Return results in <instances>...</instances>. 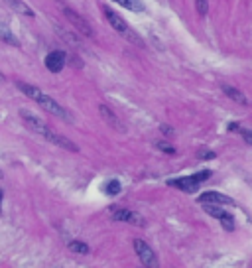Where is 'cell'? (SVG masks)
<instances>
[{"label":"cell","mask_w":252,"mask_h":268,"mask_svg":"<svg viewBox=\"0 0 252 268\" xmlns=\"http://www.w3.org/2000/svg\"><path fill=\"white\" fill-rule=\"evenodd\" d=\"M98 113H100L103 121H105L111 128H115V130H118V132H126V126L122 124V121L116 117V113L111 109V106H107V104H98Z\"/></svg>","instance_id":"9c48e42d"},{"label":"cell","mask_w":252,"mask_h":268,"mask_svg":"<svg viewBox=\"0 0 252 268\" xmlns=\"http://www.w3.org/2000/svg\"><path fill=\"white\" fill-rule=\"evenodd\" d=\"M111 217L115 221H122V223H130L136 227H146V221L140 213L132 211V209H124V207H113L111 209Z\"/></svg>","instance_id":"8992f818"},{"label":"cell","mask_w":252,"mask_h":268,"mask_svg":"<svg viewBox=\"0 0 252 268\" xmlns=\"http://www.w3.org/2000/svg\"><path fill=\"white\" fill-rule=\"evenodd\" d=\"M201 205H203V209L209 213L211 217H215L217 221H221V225H223L227 231H233V229H234V219H233L231 213H227V211L223 209V205H211V203H201Z\"/></svg>","instance_id":"52a82bcc"},{"label":"cell","mask_w":252,"mask_h":268,"mask_svg":"<svg viewBox=\"0 0 252 268\" xmlns=\"http://www.w3.org/2000/svg\"><path fill=\"white\" fill-rule=\"evenodd\" d=\"M199 203H211V205H233L234 201L229 195H223L219 191H205L199 197Z\"/></svg>","instance_id":"8fae6325"},{"label":"cell","mask_w":252,"mask_h":268,"mask_svg":"<svg viewBox=\"0 0 252 268\" xmlns=\"http://www.w3.org/2000/svg\"><path fill=\"white\" fill-rule=\"evenodd\" d=\"M118 191H120V184H118L116 180L109 182V186H107V193H111V195H116Z\"/></svg>","instance_id":"ffe728a7"},{"label":"cell","mask_w":252,"mask_h":268,"mask_svg":"<svg viewBox=\"0 0 252 268\" xmlns=\"http://www.w3.org/2000/svg\"><path fill=\"white\" fill-rule=\"evenodd\" d=\"M156 148L162 150V152H166V154H175V148L172 144H166V142H156Z\"/></svg>","instance_id":"d6986e66"},{"label":"cell","mask_w":252,"mask_h":268,"mask_svg":"<svg viewBox=\"0 0 252 268\" xmlns=\"http://www.w3.org/2000/svg\"><path fill=\"white\" fill-rule=\"evenodd\" d=\"M0 41H4V43H8V45H14V47L20 45V40L16 38V34L12 32L10 24H8L2 16H0Z\"/></svg>","instance_id":"7c38bea8"},{"label":"cell","mask_w":252,"mask_h":268,"mask_svg":"<svg viewBox=\"0 0 252 268\" xmlns=\"http://www.w3.org/2000/svg\"><path fill=\"white\" fill-rule=\"evenodd\" d=\"M215 156H217L215 152H211V150H203V148H201V150H199V154H197V158H199V160H213Z\"/></svg>","instance_id":"44dd1931"},{"label":"cell","mask_w":252,"mask_h":268,"mask_svg":"<svg viewBox=\"0 0 252 268\" xmlns=\"http://www.w3.org/2000/svg\"><path fill=\"white\" fill-rule=\"evenodd\" d=\"M56 2H59L61 6H65V0H56Z\"/></svg>","instance_id":"7402d4cb"},{"label":"cell","mask_w":252,"mask_h":268,"mask_svg":"<svg viewBox=\"0 0 252 268\" xmlns=\"http://www.w3.org/2000/svg\"><path fill=\"white\" fill-rule=\"evenodd\" d=\"M4 2H6L16 14H22V16H26V18H34V16H36L34 10L24 2V0H4Z\"/></svg>","instance_id":"4fadbf2b"},{"label":"cell","mask_w":252,"mask_h":268,"mask_svg":"<svg viewBox=\"0 0 252 268\" xmlns=\"http://www.w3.org/2000/svg\"><path fill=\"white\" fill-rule=\"evenodd\" d=\"M63 16L69 20V24H71L79 34H83V36H87V38L93 36V28H91V24H89L81 14H77L75 10H71L69 6H63Z\"/></svg>","instance_id":"ba28073f"},{"label":"cell","mask_w":252,"mask_h":268,"mask_svg":"<svg viewBox=\"0 0 252 268\" xmlns=\"http://www.w3.org/2000/svg\"><path fill=\"white\" fill-rule=\"evenodd\" d=\"M221 89L225 91V95H227L231 101H234V103H238V104H242V106H246V104H248V99L244 97V93H242L240 89L231 87V85H221Z\"/></svg>","instance_id":"5bb4252c"},{"label":"cell","mask_w":252,"mask_h":268,"mask_svg":"<svg viewBox=\"0 0 252 268\" xmlns=\"http://www.w3.org/2000/svg\"><path fill=\"white\" fill-rule=\"evenodd\" d=\"M209 178H211V172H209V170H203V172H197V174L187 176V178L170 180L168 186L177 187V189H181V191H185V193H193V191H197V187H199L201 184H203L205 180H209Z\"/></svg>","instance_id":"277c9868"},{"label":"cell","mask_w":252,"mask_h":268,"mask_svg":"<svg viewBox=\"0 0 252 268\" xmlns=\"http://www.w3.org/2000/svg\"><path fill=\"white\" fill-rule=\"evenodd\" d=\"M111 2L126 8V10H130V12H144V10H146V6H144L142 0H111Z\"/></svg>","instance_id":"9a60e30c"},{"label":"cell","mask_w":252,"mask_h":268,"mask_svg":"<svg viewBox=\"0 0 252 268\" xmlns=\"http://www.w3.org/2000/svg\"><path fill=\"white\" fill-rule=\"evenodd\" d=\"M0 203H2V191H0Z\"/></svg>","instance_id":"d4e9b609"},{"label":"cell","mask_w":252,"mask_h":268,"mask_svg":"<svg viewBox=\"0 0 252 268\" xmlns=\"http://www.w3.org/2000/svg\"><path fill=\"white\" fill-rule=\"evenodd\" d=\"M20 117H22L24 124H26V126H28L34 134L41 136L43 140L52 142V144H56V146H59V148H63V150H67V152H79V148H77V144H75V142H71L69 138H65V136H61L59 132H56L52 126H47V124H45L39 117H36L34 113H30V111L22 109V111H20Z\"/></svg>","instance_id":"6da1fadb"},{"label":"cell","mask_w":252,"mask_h":268,"mask_svg":"<svg viewBox=\"0 0 252 268\" xmlns=\"http://www.w3.org/2000/svg\"><path fill=\"white\" fill-rule=\"evenodd\" d=\"M0 81H4V75H2V73H0Z\"/></svg>","instance_id":"cb8c5ba5"},{"label":"cell","mask_w":252,"mask_h":268,"mask_svg":"<svg viewBox=\"0 0 252 268\" xmlns=\"http://www.w3.org/2000/svg\"><path fill=\"white\" fill-rule=\"evenodd\" d=\"M69 250L79 252V254H87V252H89V247H87L85 243H81V241H71V243H69Z\"/></svg>","instance_id":"e0dca14e"},{"label":"cell","mask_w":252,"mask_h":268,"mask_svg":"<svg viewBox=\"0 0 252 268\" xmlns=\"http://www.w3.org/2000/svg\"><path fill=\"white\" fill-rule=\"evenodd\" d=\"M229 130H233V132H234V130H236V132H240V134H242V138H244V142H246V144H252V132H250V130H246V128H242L238 123H231V124H229Z\"/></svg>","instance_id":"2e32d148"},{"label":"cell","mask_w":252,"mask_h":268,"mask_svg":"<svg viewBox=\"0 0 252 268\" xmlns=\"http://www.w3.org/2000/svg\"><path fill=\"white\" fill-rule=\"evenodd\" d=\"M195 8H197L199 16H205L209 12V2H207V0H195Z\"/></svg>","instance_id":"ac0fdd59"},{"label":"cell","mask_w":252,"mask_h":268,"mask_svg":"<svg viewBox=\"0 0 252 268\" xmlns=\"http://www.w3.org/2000/svg\"><path fill=\"white\" fill-rule=\"evenodd\" d=\"M103 12H105V18H107V22L111 24V28L120 36V38H124L128 43H132V45H136V47H142L144 45V41H142V38L116 14V12H113L111 8H103Z\"/></svg>","instance_id":"3957f363"},{"label":"cell","mask_w":252,"mask_h":268,"mask_svg":"<svg viewBox=\"0 0 252 268\" xmlns=\"http://www.w3.org/2000/svg\"><path fill=\"white\" fill-rule=\"evenodd\" d=\"M4 178V174H2V170H0V180H2Z\"/></svg>","instance_id":"603a6c76"},{"label":"cell","mask_w":252,"mask_h":268,"mask_svg":"<svg viewBox=\"0 0 252 268\" xmlns=\"http://www.w3.org/2000/svg\"><path fill=\"white\" fill-rule=\"evenodd\" d=\"M65 53L63 51H59V49H56V51H52V53H47L45 56V60H43V63H45V67L52 71V73H59L63 67H65Z\"/></svg>","instance_id":"30bf717a"},{"label":"cell","mask_w":252,"mask_h":268,"mask_svg":"<svg viewBox=\"0 0 252 268\" xmlns=\"http://www.w3.org/2000/svg\"><path fill=\"white\" fill-rule=\"evenodd\" d=\"M132 245H134V252H136V256L140 258V262H142L144 268H160V262H158L156 252L152 250V247H150L146 241L134 239Z\"/></svg>","instance_id":"5b68a950"},{"label":"cell","mask_w":252,"mask_h":268,"mask_svg":"<svg viewBox=\"0 0 252 268\" xmlns=\"http://www.w3.org/2000/svg\"><path fill=\"white\" fill-rule=\"evenodd\" d=\"M16 85H18V89H20L28 99H32L34 103H38L41 109H45L49 115H54V117H58V119H61V121H65V123H73V115L65 109V106L59 104L54 97H49L47 93H43L39 87L30 85V83H24V81H18Z\"/></svg>","instance_id":"7a4b0ae2"}]
</instances>
